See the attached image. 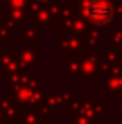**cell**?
I'll list each match as a JSON object with an SVG mask.
<instances>
[{"label": "cell", "mask_w": 122, "mask_h": 124, "mask_svg": "<svg viewBox=\"0 0 122 124\" xmlns=\"http://www.w3.org/2000/svg\"><path fill=\"white\" fill-rule=\"evenodd\" d=\"M86 16L92 22H97V23L110 22L113 16V7L106 0H90L86 6Z\"/></svg>", "instance_id": "6da1fadb"}]
</instances>
